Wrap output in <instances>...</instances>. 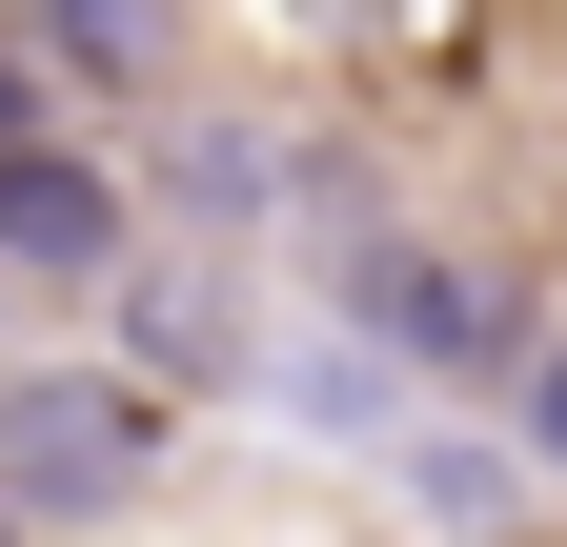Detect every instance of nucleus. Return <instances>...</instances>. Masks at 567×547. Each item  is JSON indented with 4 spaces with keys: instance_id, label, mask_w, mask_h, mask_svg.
Listing matches in <instances>:
<instances>
[{
    "instance_id": "5",
    "label": "nucleus",
    "mask_w": 567,
    "mask_h": 547,
    "mask_svg": "<svg viewBox=\"0 0 567 547\" xmlns=\"http://www.w3.org/2000/svg\"><path fill=\"white\" fill-rule=\"evenodd\" d=\"M102 285H122V264H102ZM122 345L163 365V385H244V285H224V264H142V285H122Z\"/></svg>"
},
{
    "instance_id": "11",
    "label": "nucleus",
    "mask_w": 567,
    "mask_h": 547,
    "mask_svg": "<svg viewBox=\"0 0 567 547\" xmlns=\"http://www.w3.org/2000/svg\"><path fill=\"white\" fill-rule=\"evenodd\" d=\"M284 21H305V41H365V21H385V0H284Z\"/></svg>"
},
{
    "instance_id": "2",
    "label": "nucleus",
    "mask_w": 567,
    "mask_h": 547,
    "mask_svg": "<svg viewBox=\"0 0 567 547\" xmlns=\"http://www.w3.org/2000/svg\"><path fill=\"white\" fill-rule=\"evenodd\" d=\"M324 305L365 324V345H405V365H446V385H507V345H527V305L486 285V264H446V244H405V224H324Z\"/></svg>"
},
{
    "instance_id": "9",
    "label": "nucleus",
    "mask_w": 567,
    "mask_h": 547,
    "mask_svg": "<svg viewBox=\"0 0 567 547\" xmlns=\"http://www.w3.org/2000/svg\"><path fill=\"white\" fill-rule=\"evenodd\" d=\"M507 385H527V405H507V426H527V466H567V345H507Z\"/></svg>"
},
{
    "instance_id": "1",
    "label": "nucleus",
    "mask_w": 567,
    "mask_h": 547,
    "mask_svg": "<svg viewBox=\"0 0 567 547\" xmlns=\"http://www.w3.org/2000/svg\"><path fill=\"white\" fill-rule=\"evenodd\" d=\"M142 466H163L142 365H41V385H0V507H21V527H102V507H142Z\"/></svg>"
},
{
    "instance_id": "12",
    "label": "nucleus",
    "mask_w": 567,
    "mask_h": 547,
    "mask_svg": "<svg viewBox=\"0 0 567 547\" xmlns=\"http://www.w3.org/2000/svg\"><path fill=\"white\" fill-rule=\"evenodd\" d=\"M0 527H21V507H0Z\"/></svg>"
},
{
    "instance_id": "4",
    "label": "nucleus",
    "mask_w": 567,
    "mask_h": 547,
    "mask_svg": "<svg viewBox=\"0 0 567 547\" xmlns=\"http://www.w3.org/2000/svg\"><path fill=\"white\" fill-rule=\"evenodd\" d=\"M21 61L82 102H163L183 82V0H21Z\"/></svg>"
},
{
    "instance_id": "3",
    "label": "nucleus",
    "mask_w": 567,
    "mask_h": 547,
    "mask_svg": "<svg viewBox=\"0 0 567 547\" xmlns=\"http://www.w3.org/2000/svg\"><path fill=\"white\" fill-rule=\"evenodd\" d=\"M102 264H122V183L21 122L0 143V285H102Z\"/></svg>"
},
{
    "instance_id": "10",
    "label": "nucleus",
    "mask_w": 567,
    "mask_h": 547,
    "mask_svg": "<svg viewBox=\"0 0 567 547\" xmlns=\"http://www.w3.org/2000/svg\"><path fill=\"white\" fill-rule=\"evenodd\" d=\"M41 102H61V82H41V61H21V41H0V143H21V122H41Z\"/></svg>"
},
{
    "instance_id": "8",
    "label": "nucleus",
    "mask_w": 567,
    "mask_h": 547,
    "mask_svg": "<svg viewBox=\"0 0 567 547\" xmlns=\"http://www.w3.org/2000/svg\"><path fill=\"white\" fill-rule=\"evenodd\" d=\"M405 487H425V507H446V527H486V507H527V466H507V446H425V466H405Z\"/></svg>"
},
{
    "instance_id": "6",
    "label": "nucleus",
    "mask_w": 567,
    "mask_h": 547,
    "mask_svg": "<svg viewBox=\"0 0 567 547\" xmlns=\"http://www.w3.org/2000/svg\"><path fill=\"white\" fill-rule=\"evenodd\" d=\"M264 385H284V405H305V426H324V446H385V426H405V345H365V324H324V345H284Z\"/></svg>"
},
{
    "instance_id": "7",
    "label": "nucleus",
    "mask_w": 567,
    "mask_h": 547,
    "mask_svg": "<svg viewBox=\"0 0 567 547\" xmlns=\"http://www.w3.org/2000/svg\"><path fill=\"white\" fill-rule=\"evenodd\" d=\"M163 183L203 203V224H264V203H284V143H264V122H203V102H183V122H163Z\"/></svg>"
}]
</instances>
